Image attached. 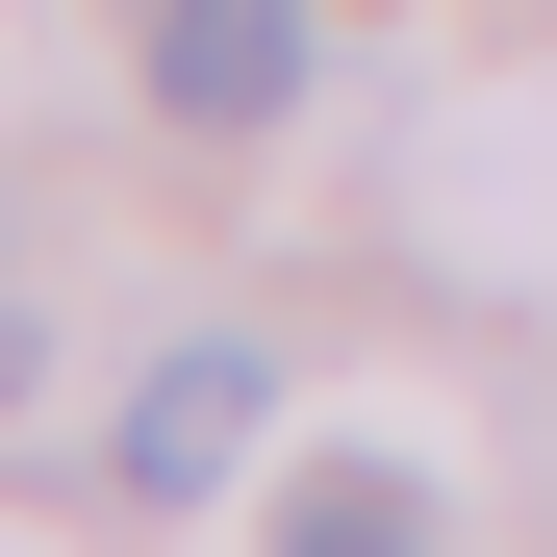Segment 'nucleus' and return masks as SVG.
I'll list each match as a JSON object with an SVG mask.
<instances>
[{
	"mask_svg": "<svg viewBox=\"0 0 557 557\" xmlns=\"http://www.w3.org/2000/svg\"><path fill=\"white\" fill-rule=\"evenodd\" d=\"M278 532H305V557H406L431 482H406V456H305V482H278Z\"/></svg>",
	"mask_w": 557,
	"mask_h": 557,
	"instance_id": "obj_3",
	"label": "nucleus"
},
{
	"mask_svg": "<svg viewBox=\"0 0 557 557\" xmlns=\"http://www.w3.org/2000/svg\"><path fill=\"white\" fill-rule=\"evenodd\" d=\"M278 431V381H253V355L203 330V355H152V381H127V431H102V482L127 507H228V456Z\"/></svg>",
	"mask_w": 557,
	"mask_h": 557,
	"instance_id": "obj_1",
	"label": "nucleus"
},
{
	"mask_svg": "<svg viewBox=\"0 0 557 557\" xmlns=\"http://www.w3.org/2000/svg\"><path fill=\"white\" fill-rule=\"evenodd\" d=\"M152 102L177 127H278L305 102V0H152Z\"/></svg>",
	"mask_w": 557,
	"mask_h": 557,
	"instance_id": "obj_2",
	"label": "nucleus"
}]
</instances>
